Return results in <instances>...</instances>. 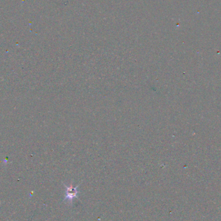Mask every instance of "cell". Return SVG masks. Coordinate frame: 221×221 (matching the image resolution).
<instances>
[{"label":"cell","instance_id":"6da1fadb","mask_svg":"<svg viewBox=\"0 0 221 221\" xmlns=\"http://www.w3.org/2000/svg\"><path fill=\"white\" fill-rule=\"evenodd\" d=\"M64 186L67 189L66 195H65L64 200L65 201H66L67 200V201L72 202L73 199L76 197V195H77V194L78 193V191H77V188H78V186L75 187L73 185V184H71L69 186H67L65 185Z\"/></svg>","mask_w":221,"mask_h":221}]
</instances>
